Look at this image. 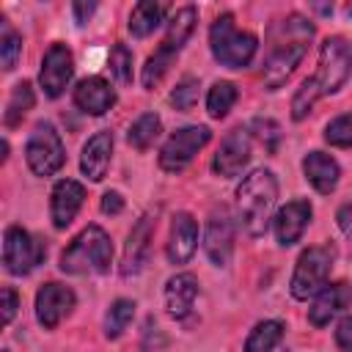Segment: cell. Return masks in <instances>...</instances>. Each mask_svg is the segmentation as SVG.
Instances as JSON below:
<instances>
[{"instance_id": "cell-1", "label": "cell", "mask_w": 352, "mask_h": 352, "mask_svg": "<svg viewBox=\"0 0 352 352\" xmlns=\"http://www.w3.org/2000/svg\"><path fill=\"white\" fill-rule=\"evenodd\" d=\"M311 36H314V25L300 14H289L270 30L272 44H270V55H267L264 72H261L267 91H278L292 77V72L308 52Z\"/></svg>"}, {"instance_id": "cell-2", "label": "cell", "mask_w": 352, "mask_h": 352, "mask_svg": "<svg viewBox=\"0 0 352 352\" xmlns=\"http://www.w3.org/2000/svg\"><path fill=\"white\" fill-rule=\"evenodd\" d=\"M275 201H278V182L272 170L256 168L242 179V184L236 187V220L242 223L245 234L261 236L267 231Z\"/></svg>"}, {"instance_id": "cell-3", "label": "cell", "mask_w": 352, "mask_h": 352, "mask_svg": "<svg viewBox=\"0 0 352 352\" xmlns=\"http://www.w3.org/2000/svg\"><path fill=\"white\" fill-rule=\"evenodd\" d=\"M113 264V242L102 226L82 228L60 253V272L66 275H102Z\"/></svg>"}, {"instance_id": "cell-4", "label": "cell", "mask_w": 352, "mask_h": 352, "mask_svg": "<svg viewBox=\"0 0 352 352\" xmlns=\"http://www.w3.org/2000/svg\"><path fill=\"white\" fill-rule=\"evenodd\" d=\"M209 50L220 66L245 69L256 58L258 38L248 30H239L231 14H220L209 28Z\"/></svg>"}, {"instance_id": "cell-5", "label": "cell", "mask_w": 352, "mask_h": 352, "mask_svg": "<svg viewBox=\"0 0 352 352\" xmlns=\"http://www.w3.org/2000/svg\"><path fill=\"white\" fill-rule=\"evenodd\" d=\"M333 261H336V248H333V245H314V248H305V250L300 253V258H297V264H294V272H292V280H289L292 297H294V300L316 297V294L327 286Z\"/></svg>"}, {"instance_id": "cell-6", "label": "cell", "mask_w": 352, "mask_h": 352, "mask_svg": "<svg viewBox=\"0 0 352 352\" xmlns=\"http://www.w3.org/2000/svg\"><path fill=\"white\" fill-rule=\"evenodd\" d=\"M352 74V44L344 36H327L319 47V69L314 74L319 94H336Z\"/></svg>"}, {"instance_id": "cell-7", "label": "cell", "mask_w": 352, "mask_h": 352, "mask_svg": "<svg viewBox=\"0 0 352 352\" xmlns=\"http://www.w3.org/2000/svg\"><path fill=\"white\" fill-rule=\"evenodd\" d=\"M25 160H28V168L36 176H52L63 168L66 148H63V140H60L58 129L50 121H38L33 126V132L28 138V146H25Z\"/></svg>"}, {"instance_id": "cell-8", "label": "cell", "mask_w": 352, "mask_h": 352, "mask_svg": "<svg viewBox=\"0 0 352 352\" xmlns=\"http://www.w3.org/2000/svg\"><path fill=\"white\" fill-rule=\"evenodd\" d=\"M44 242L30 236L22 226H8L3 234V267L11 275H28L44 261Z\"/></svg>"}, {"instance_id": "cell-9", "label": "cell", "mask_w": 352, "mask_h": 352, "mask_svg": "<svg viewBox=\"0 0 352 352\" xmlns=\"http://www.w3.org/2000/svg\"><path fill=\"white\" fill-rule=\"evenodd\" d=\"M209 138H212L209 126L195 124V126L176 129L160 148V168L168 170V173H182L192 162V157L209 143Z\"/></svg>"}, {"instance_id": "cell-10", "label": "cell", "mask_w": 352, "mask_h": 352, "mask_svg": "<svg viewBox=\"0 0 352 352\" xmlns=\"http://www.w3.org/2000/svg\"><path fill=\"white\" fill-rule=\"evenodd\" d=\"M250 154H253V135L250 129L245 126H234L217 146L214 151V160H212V170L223 179H231V176H239L242 168L250 162Z\"/></svg>"}, {"instance_id": "cell-11", "label": "cell", "mask_w": 352, "mask_h": 352, "mask_svg": "<svg viewBox=\"0 0 352 352\" xmlns=\"http://www.w3.org/2000/svg\"><path fill=\"white\" fill-rule=\"evenodd\" d=\"M77 297L66 283L50 280L36 292V319L44 330H55L74 308Z\"/></svg>"}, {"instance_id": "cell-12", "label": "cell", "mask_w": 352, "mask_h": 352, "mask_svg": "<svg viewBox=\"0 0 352 352\" xmlns=\"http://www.w3.org/2000/svg\"><path fill=\"white\" fill-rule=\"evenodd\" d=\"M72 74H74L72 50H69L66 44H60V41L50 44V50H47L44 58H41V72H38V82H41L44 94H47L50 99H58V96L66 91Z\"/></svg>"}, {"instance_id": "cell-13", "label": "cell", "mask_w": 352, "mask_h": 352, "mask_svg": "<svg viewBox=\"0 0 352 352\" xmlns=\"http://www.w3.org/2000/svg\"><path fill=\"white\" fill-rule=\"evenodd\" d=\"M204 250L214 267H226L234 253V220L226 206L212 209L204 228Z\"/></svg>"}, {"instance_id": "cell-14", "label": "cell", "mask_w": 352, "mask_h": 352, "mask_svg": "<svg viewBox=\"0 0 352 352\" xmlns=\"http://www.w3.org/2000/svg\"><path fill=\"white\" fill-rule=\"evenodd\" d=\"M154 228H157V217L151 212H146L129 231L126 245H124V256H121V275L132 278L138 275L146 261H148V250H151V239H154Z\"/></svg>"}, {"instance_id": "cell-15", "label": "cell", "mask_w": 352, "mask_h": 352, "mask_svg": "<svg viewBox=\"0 0 352 352\" xmlns=\"http://www.w3.org/2000/svg\"><path fill=\"white\" fill-rule=\"evenodd\" d=\"M311 214H314V209H311V204H308L305 198H294V201L283 204V206L275 212V217H272V231H275L278 245L289 248V245L300 242L302 231H305L308 223H311Z\"/></svg>"}, {"instance_id": "cell-16", "label": "cell", "mask_w": 352, "mask_h": 352, "mask_svg": "<svg viewBox=\"0 0 352 352\" xmlns=\"http://www.w3.org/2000/svg\"><path fill=\"white\" fill-rule=\"evenodd\" d=\"M82 201H85V187L80 182H74V179L55 182V187L50 192V217H52V226L55 228H66L77 217Z\"/></svg>"}, {"instance_id": "cell-17", "label": "cell", "mask_w": 352, "mask_h": 352, "mask_svg": "<svg viewBox=\"0 0 352 352\" xmlns=\"http://www.w3.org/2000/svg\"><path fill=\"white\" fill-rule=\"evenodd\" d=\"M198 248V223L190 212H176L170 220V234H168V261L170 264H187Z\"/></svg>"}, {"instance_id": "cell-18", "label": "cell", "mask_w": 352, "mask_h": 352, "mask_svg": "<svg viewBox=\"0 0 352 352\" xmlns=\"http://www.w3.org/2000/svg\"><path fill=\"white\" fill-rule=\"evenodd\" d=\"M349 302H352V286H349L346 280L330 283V286H324V289L314 297V302H311V308H308V322H311L314 327H324V324H330V319H333L336 314H341Z\"/></svg>"}, {"instance_id": "cell-19", "label": "cell", "mask_w": 352, "mask_h": 352, "mask_svg": "<svg viewBox=\"0 0 352 352\" xmlns=\"http://www.w3.org/2000/svg\"><path fill=\"white\" fill-rule=\"evenodd\" d=\"M74 104L88 113V116H104L113 104H116V91L110 88V82L99 74L85 77L77 82L74 88Z\"/></svg>"}, {"instance_id": "cell-20", "label": "cell", "mask_w": 352, "mask_h": 352, "mask_svg": "<svg viewBox=\"0 0 352 352\" xmlns=\"http://www.w3.org/2000/svg\"><path fill=\"white\" fill-rule=\"evenodd\" d=\"M110 157H113V132L110 129H99L96 135L88 138V143L82 146L80 154V170L91 179V182H102L107 168H110Z\"/></svg>"}, {"instance_id": "cell-21", "label": "cell", "mask_w": 352, "mask_h": 352, "mask_svg": "<svg viewBox=\"0 0 352 352\" xmlns=\"http://www.w3.org/2000/svg\"><path fill=\"white\" fill-rule=\"evenodd\" d=\"M198 297V278L192 272H179L165 283V308L173 319H187Z\"/></svg>"}, {"instance_id": "cell-22", "label": "cell", "mask_w": 352, "mask_h": 352, "mask_svg": "<svg viewBox=\"0 0 352 352\" xmlns=\"http://www.w3.org/2000/svg\"><path fill=\"white\" fill-rule=\"evenodd\" d=\"M302 173H305V179L311 182V187L316 192L327 195V192L336 190L338 176H341V168H338V162L330 154H324V151H308L302 157Z\"/></svg>"}, {"instance_id": "cell-23", "label": "cell", "mask_w": 352, "mask_h": 352, "mask_svg": "<svg viewBox=\"0 0 352 352\" xmlns=\"http://www.w3.org/2000/svg\"><path fill=\"white\" fill-rule=\"evenodd\" d=\"M195 22H198V11L195 6H182L173 11V16L168 19V28H165V38H162V50L179 55V50L187 44V38L192 36L195 30Z\"/></svg>"}, {"instance_id": "cell-24", "label": "cell", "mask_w": 352, "mask_h": 352, "mask_svg": "<svg viewBox=\"0 0 352 352\" xmlns=\"http://www.w3.org/2000/svg\"><path fill=\"white\" fill-rule=\"evenodd\" d=\"M165 14H168V6H165V3H151V0L135 3L132 11H129L126 28H129V33H132L135 38H146L148 33H154V30L162 25Z\"/></svg>"}, {"instance_id": "cell-25", "label": "cell", "mask_w": 352, "mask_h": 352, "mask_svg": "<svg viewBox=\"0 0 352 352\" xmlns=\"http://www.w3.org/2000/svg\"><path fill=\"white\" fill-rule=\"evenodd\" d=\"M280 338H283V322L264 319L245 338V352H275V346L280 344Z\"/></svg>"}, {"instance_id": "cell-26", "label": "cell", "mask_w": 352, "mask_h": 352, "mask_svg": "<svg viewBox=\"0 0 352 352\" xmlns=\"http://www.w3.org/2000/svg\"><path fill=\"white\" fill-rule=\"evenodd\" d=\"M160 129H162L160 116H157V113H143V116H138V118L129 124V129H126V143H129L132 148H138V151H146V148L160 138Z\"/></svg>"}, {"instance_id": "cell-27", "label": "cell", "mask_w": 352, "mask_h": 352, "mask_svg": "<svg viewBox=\"0 0 352 352\" xmlns=\"http://www.w3.org/2000/svg\"><path fill=\"white\" fill-rule=\"evenodd\" d=\"M33 102H36V96H33V85H30L28 80L16 82L14 91H11V96H8V102H6L3 124H6V126H16V124L28 116V110H33Z\"/></svg>"}, {"instance_id": "cell-28", "label": "cell", "mask_w": 352, "mask_h": 352, "mask_svg": "<svg viewBox=\"0 0 352 352\" xmlns=\"http://www.w3.org/2000/svg\"><path fill=\"white\" fill-rule=\"evenodd\" d=\"M236 96H239V91H236V85H234L231 80H217V82L209 88V94H206V113H209L212 118L228 116V110L234 107Z\"/></svg>"}, {"instance_id": "cell-29", "label": "cell", "mask_w": 352, "mask_h": 352, "mask_svg": "<svg viewBox=\"0 0 352 352\" xmlns=\"http://www.w3.org/2000/svg\"><path fill=\"white\" fill-rule=\"evenodd\" d=\"M132 316H135V302L126 300V297H118V300L107 308V314H104V336H107V338H118V336L129 327Z\"/></svg>"}, {"instance_id": "cell-30", "label": "cell", "mask_w": 352, "mask_h": 352, "mask_svg": "<svg viewBox=\"0 0 352 352\" xmlns=\"http://www.w3.org/2000/svg\"><path fill=\"white\" fill-rule=\"evenodd\" d=\"M173 58H176L173 52H168V50L157 47V50H154V55H148V60H146V66H143V74H140L143 88H154V85L165 77V72L170 69Z\"/></svg>"}, {"instance_id": "cell-31", "label": "cell", "mask_w": 352, "mask_h": 352, "mask_svg": "<svg viewBox=\"0 0 352 352\" xmlns=\"http://www.w3.org/2000/svg\"><path fill=\"white\" fill-rule=\"evenodd\" d=\"M319 96H322V94H319L316 80H314V77L302 80L300 88H297L294 96H292V118H294V121H302V118L311 113V107H314V102H316Z\"/></svg>"}, {"instance_id": "cell-32", "label": "cell", "mask_w": 352, "mask_h": 352, "mask_svg": "<svg viewBox=\"0 0 352 352\" xmlns=\"http://www.w3.org/2000/svg\"><path fill=\"white\" fill-rule=\"evenodd\" d=\"M19 55H22V36L3 19V33H0V63H3V69L11 72L19 60Z\"/></svg>"}, {"instance_id": "cell-33", "label": "cell", "mask_w": 352, "mask_h": 352, "mask_svg": "<svg viewBox=\"0 0 352 352\" xmlns=\"http://www.w3.org/2000/svg\"><path fill=\"white\" fill-rule=\"evenodd\" d=\"M324 140L336 148H352V113L336 116L324 126Z\"/></svg>"}, {"instance_id": "cell-34", "label": "cell", "mask_w": 352, "mask_h": 352, "mask_svg": "<svg viewBox=\"0 0 352 352\" xmlns=\"http://www.w3.org/2000/svg\"><path fill=\"white\" fill-rule=\"evenodd\" d=\"M198 80L195 77H182L179 82H176V88L170 91V104L176 107V110H182V113H187V110H192L195 107V102H198Z\"/></svg>"}, {"instance_id": "cell-35", "label": "cell", "mask_w": 352, "mask_h": 352, "mask_svg": "<svg viewBox=\"0 0 352 352\" xmlns=\"http://www.w3.org/2000/svg\"><path fill=\"white\" fill-rule=\"evenodd\" d=\"M110 72L116 74V80L121 85H129L132 82V52L121 41H116L113 50H110Z\"/></svg>"}, {"instance_id": "cell-36", "label": "cell", "mask_w": 352, "mask_h": 352, "mask_svg": "<svg viewBox=\"0 0 352 352\" xmlns=\"http://www.w3.org/2000/svg\"><path fill=\"white\" fill-rule=\"evenodd\" d=\"M250 132L258 138V143L264 146V151H270V154L278 151V143H280V126H278V121H272V118H253Z\"/></svg>"}, {"instance_id": "cell-37", "label": "cell", "mask_w": 352, "mask_h": 352, "mask_svg": "<svg viewBox=\"0 0 352 352\" xmlns=\"http://www.w3.org/2000/svg\"><path fill=\"white\" fill-rule=\"evenodd\" d=\"M0 308H3V316H0V322H3V327L6 324H11V319L16 316V308H19V297H16V292L11 289V286H3L0 289Z\"/></svg>"}, {"instance_id": "cell-38", "label": "cell", "mask_w": 352, "mask_h": 352, "mask_svg": "<svg viewBox=\"0 0 352 352\" xmlns=\"http://www.w3.org/2000/svg\"><path fill=\"white\" fill-rule=\"evenodd\" d=\"M336 344L341 352H352V314L344 316L336 327Z\"/></svg>"}, {"instance_id": "cell-39", "label": "cell", "mask_w": 352, "mask_h": 352, "mask_svg": "<svg viewBox=\"0 0 352 352\" xmlns=\"http://www.w3.org/2000/svg\"><path fill=\"white\" fill-rule=\"evenodd\" d=\"M102 212L104 214H121L124 212V198H121V192H116V190H107L104 195H102Z\"/></svg>"}, {"instance_id": "cell-40", "label": "cell", "mask_w": 352, "mask_h": 352, "mask_svg": "<svg viewBox=\"0 0 352 352\" xmlns=\"http://www.w3.org/2000/svg\"><path fill=\"white\" fill-rule=\"evenodd\" d=\"M336 223H338L341 234H344L346 239H352V201H346V204L338 206V212H336Z\"/></svg>"}, {"instance_id": "cell-41", "label": "cell", "mask_w": 352, "mask_h": 352, "mask_svg": "<svg viewBox=\"0 0 352 352\" xmlns=\"http://www.w3.org/2000/svg\"><path fill=\"white\" fill-rule=\"evenodd\" d=\"M94 11H96V3H94V0H91V3H74V6H72V14H74V22H77V25H85Z\"/></svg>"}, {"instance_id": "cell-42", "label": "cell", "mask_w": 352, "mask_h": 352, "mask_svg": "<svg viewBox=\"0 0 352 352\" xmlns=\"http://www.w3.org/2000/svg\"><path fill=\"white\" fill-rule=\"evenodd\" d=\"M346 11H349V16H352V3H349V8H346Z\"/></svg>"}, {"instance_id": "cell-43", "label": "cell", "mask_w": 352, "mask_h": 352, "mask_svg": "<svg viewBox=\"0 0 352 352\" xmlns=\"http://www.w3.org/2000/svg\"><path fill=\"white\" fill-rule=\"evenodd\" d=\"M3 352H8V349H3Z\"/></svg>"}]
</instances>
